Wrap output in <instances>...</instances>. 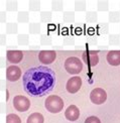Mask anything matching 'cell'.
I'll list each match as a JSON object with an SVG mask.
<instances>
[{"instance_id":"6da1fadb","label":"cell","mask_w":120,"mask_h":123,"mask_svg":"<svg viewBox=\"0 0 120 123\" xmlns=\"http://www.w3.org/2000/svg\"><path fill=\"white\" fill-rule=\"evenodd\" d=\"M56 75L54 71L44 66L27 70L22 77L24 90L31 96H43L54 88Z\"/></svg>"},{"instance_id":"7a4b0ae2","label":"cell","mask_w":120,"mask_h":123,"mask_svg":"<svg viewBox=\"0 0 120 123\" xmlns=\"http://www.w3.org/2000/svg\"><path fill=\"white\" fill-rule=\"evenodd\" d=\"M44 107L51 113H60L64 108V101L57 95H51L44 101Z\"/></svg>"},{"instance_id":"3957f363","label":"cell","mask_w":120,"mask_h":123,"mask_svg":"<svg viewBox=\"0 0 120 123\" xmlns=\"http://www.w3.org/2000/svg\"><path fill=\"white\" fill-rule=\"evenodd\" d=\"M65 69L71 75H78L83 70V63L79 58L70 57L65 62Z\"/></svg>"},{"instance_id":"277c9868","label":"cell","mask_w":120,"mask_h":123,"mask_svg":"<svg viewBox=\"0 0 120 123\" xmlns=\"http://www.w3.org/2000/svg\"><path fill=\"white\" fill-rule=\"evenodd\" d=\"M13 107L18 112H26L30 108V101L28 98L22 95H17L13 98Z\"/></svg>"},{"instance_id":"5b68a950","label":"cell","mask_w":120,"mask_h":123,"mask_svg":"<svg viewBox=\"0 0 120 123\" xmlns=\"http://www.w3.org/2000/svg\"><path fill=\"white\" fill-rule=\"evenodd\" d=\"M90 100L93 104L101 105L107 100V93L102 88H95L90 93Z\"/></svg>"},{"instance_id":"8992f818","label":"cell","mask_w":120,"mask_h":123,"mask_svg":"<svg viewBox=\"0 0 120 123\" xmlns=\"http://www.w3.org/2000/svg\"><path fill=\"white\" fill-rule=\"evenodd\" d=\"M84 63L90 67H95L99 63V55L96 50H85L82 55Z\"/></svg>"},{"instance_id":"52a82bcc","label":"cell","mask_w":120,"mask_h":123,"mask_svg":"<svg viewBox=\"0 0 120 123\" xmlns=\"http://www.w3.org/2000/svg\"><path fill=\"white\" fill-rule=\"evenodd\" d=\"M57 59V53L56 50H40L38 54V60L41 64L44 65H50L54 63Z\"/></svg>"},{"instance_id":"ba28073f","label":"cell","mask_w":120,"mask_h":123,"mask_svg":"<svg viewBox=\"0 0 120 123\" xmlns=\"http://www.w3.org/2000/svg\"><path fill=\"white\" fill-rule=\"evenodd\" d=\"M81 87H82V79L80 77L75 76L68 80L67 85H66V89L69 93L75 94L81 89Z\"/></svg>"},{"instance_id":"9c48e42d","label":"cell","mask_w":120,"mask_h":123,"mask_svg":"<svg viewBox=\"0 0 120 123\" xmlns=\"http://www.w3.org/2000/svg\"><path fill=\"white\" fill-rule=\"evenodd\" d=\"M21 77V70L19 67L11 65L6 69V79L9 82H16Z\"/></svg>"},{"instance_id":"30bf717a","label":"cell","mask_w":120,"mask_h":123,"mask_svg":"<svg viewBox=\"0 0 120 123\" xmlns=\"http://www.w3.org/2000/svg\"><path fill=\"white\" fill-rule=\"evenodd\" d=\"M23 59V53L18 49H8L6 52V60L12 65L19 64Z\"/></svg>"},{"instance_id":"8fae6325","label":"cell","mask_w":120,"mask_h":123,"mask_svg":"<svg viewBox=\"0 0 120 123\" xmlns=\"http://www.w3.org/2000/svg\"><path fill=\"white\" fill-rule=\"evenodd\" d=\"M65 117L69 121H76L80 117V110L76 105H70L65 111Z\"/></svg>"},{"instance_id":"7c38bea8","label":"cell","mask_w":120,"mask_h":123,"mask_svg":"<svg viewBox=\"0 0 120 123\" xmlns=\"http://www.w3.org/2000/svg\"><path fill=\"white\" fill-rule=\"evenodd\" d=\"M107 62L109 65L116 67L120 65V50H110L107 54Z\"/></svg>"},{"instance_id":"4fadbf2b","label":"cell","mask_w":120,"mask_h":123,"mask_svg":"<svg viewBox=\"0 0 120 123\" xmlns=\"http://www.w3.org/2000/svg\"><path fill=\"white\" fill-rule=\"evenodd\" d=\"M44 116L40 113H38V112H34V113L28 116L26 123H44Z\"/></svg>"},{"instance_id":"5bb4252c","label":"cell","mask_w":120,"mask_h":123,"mask_svg":"<svg viewBox=\"0 0 120 123\" xmlns=\"http://www.w3.org/2000/svg\"><path fill=\"white\" fill-rule=\"evenodd\" d=\"M108 20L110 23H118L120 21V12L111 11L108 14Z\"/></svg>"},{"instance_id":"9a60e30c","label":"cell","mask_w":120,"mask_h":123,"mask_svg":"<svg viewBox=\"0 0 120 123\" xmlns=\"http://www.w3.org/2000/svg\"><path fill=\"white\" fill-rule=\"evenodd\" d=\"M18 31V25L14 22H8L6 24V33L7 34H15Z\"/></svg>"},{"instance_id":"2e32d148","label":"cell","mask_w":120,"mask_h":123,"mask_svg":"<svg viewBox=\"0 0 120 123\" xmlns=\"http://www.w3.org/2000/svg\"><path fill=\"white\" fill-rule=\"evenodd\" d=\"M18 9V3L15 0H8L6 1V10L9 12H14L17 11Z\"/></svg>"},{"instance_id":"e0dca14e","label":"cell","mask_w":120,"mask_h":123,"mask_svg":"<svg viewBox=\"0 0 120 123\" xmlns=\"http://www.w3.org/2000/svg\"><path fill=\"white\" fill-rule=\"evenodd\" d=\"M63 20L65 22L72 23L75 21V12L73 11H65L63 14Z\"/></svg>"},{"instance_id":"ac0fdd59","label":"cell","mask_w":120,"mask_h":123,"mask_svg":"<svg viewBox=\"0 0 120 123\" xmlns=\"http://www.w3.org/2000/svg\"><path fill=\"white\" fill-rule=\"evenodd\" d=\"M29 20V13L27 11H20L17 15V21L20 23H27Z\"/></svg>"},{"instance_id":"d6986e66","label":"cell","mask_w":120,"mask_h":123,"mask_svg":"<svg viewBox=\"0 0 120 123\" xmlns=\"http://www.w3.org/2000/svg\"><path fill=\"white\" fill-rule=\"evenodd\" d=\"M28 31L30 34H38L40 32V24L38 22H32L28 25Z\"/></svg>"},{"instance_id":"ffe728a7","label":"cell","mask_w":120,"mask_h":123,"mask_svg":"<svg viewBox=\"0 0 120 123\" xmlns=\"http://www.w3.org/2000/svg\"><path fill=\"white\" fill-rule=\"evenodd\" d=\"M98 20V14L96 11H88L86 13V21L89 23H94Z\"/></svg>"},{"instance_id":"44dd1931","label":"cell","mask_w":120,"mask_h":123,"mask_svg":"<svg viewBox=\"0 0 120 123\" xmlns=\"http://www.w3.org/2000/svg\"><path fill=\"white\" fill-rule=\"evenodd\" d=\"M28 8H29L30 11H33V12L39 11L40 10V2L38 0H30L28 2Z\"/></svg>"},{"instance_id":"7402d4cb","label":"cell","mask_w":120,"mask_h":123,"mask_svg":"<svg viewBox=\"0 0 120 123\" xmlns=\"http://www.w3.org/2000/svg\"><path fill=\"white\" fill-rule=\"evenodd\" d=\"M108 43L110 45H119L120 44V35L119 34H110L108 37Z\"/></svg>"},{"instance_id":"603a6c76","label":"cell","mask_w":120,"mask_h":123,"mask_svg":"<svg viewBox=\"0 0 120 123\" xmlns=\"http://www.w3.org/2000/svg\"><path fill=\"white\" fill-rule=\"evenodd\" d=\"M97 9L98 11H108L109 9V2L106 0H100L97 2Z\"/></svg>"},{"instance_id":"cb8c5ba5","label":"cell","mask_w":120,"mask_h":123,"mask_svg":"<svg viewBox=\"0 0 120 123\" xmlns=\"http://www.w3.org/2000/svg\"><path fill=\"white\" fill-rule=\"evenodd\" d=\"M51 17H53V14L50 11H43L40 12V21L44 23H48L51 20Z\"/></svg>"},{"instance_id":"d4e9b609","label":"cell","mask_w":120,"mask_h":123,"mask_svg":"<svg viewBox=\"0 0 120 123\" xmlns=\"http://www.w3.org/2000/svg\"><path fill=\"white\" fill-rule=\"evenodd\" d=\"M17 43L19 45H27L29 43V37L27 34H18Z\"/></svg>"},{"instance_id":"484cf974","label":"cell","mask_w":120,"mask_h":123,"mask_svg":"<svg viewBox=\"0 0 120 123\" xmlns=\"http://www.w3.org/2000/svg\"><path fill=\"white\" fill-rule=\"evenodd\" d=\"M64 8V2L61 0H54L51 2V9L54 11H62Z\"/></svg>"},{"instance_id":"4316f807","label":"cell","mask_w":120,"mask_h":123,"mask_svg":"<svg viewBox=\"0 0 120 123\" xmlns=\"http://www.w3.org/2000/svg\"><path fill=\"white\" fill-rule=\"evenodd\" d=\"M6 123H21V120L16 114L10 113L6 116Z\"/></svg>"},{"instance_id":"83f0119b","label":"cell","mask_w":120,"mask_h":123,"mask_svg":"<svg viewBox=\"0 0 120 123\" xmlns=\"http://www.w3.org/2000/svg\"><path fill=\"white\" fill-rule=\"evenodd\" d=\"M40 44L41 45H51V43H53V39L50 35H46V34H41L40 35Z\"/></svg>"},{"instance_id":"f1b7e54d","label":"cell","mask_w":120,"mask_h":123,"mask_svg":"<svg viewBox=\"0 0 120 123\" xmlns=\"http://www.w3.org/2000/svg\"><path fill=\"white\" fill-rule=\"evenodd\" d=\"M75 10L76 11H85L86 10V1L83 0H78L75 2Z\"/></svg>"},{"instance_id":"f546056e","label":"cell","mask_w":120,"mask_h":123,"mask_svg":"<svg viewBox=\"0 0 120 123\" xmlns=\"http://www.w3.org/2000/svg\"><path fill=\"white\" fill-rule=\"evenodd\" d=\"M98 31L101 34H107L109 32V25L108 23H100L98 25Z\"/></svg>"},{"instance_id":"4dcf8cb0","label":"cell","mask_w":120,"mask_h":123,"mask_svg":"<svg viewBox=\"0 0 120 123\" xmlns=\"http://www.w3.org/2000/svg\"><path fill=\"white\" fill-rule=\"evenodd\" d=\"M63 43L65 45H74L75 44V38L73 37H64Z\"/></svg>"},{"instance_id":"1f68e13d","label":"cell","mask_w":120,"mask_h":123,"mask_svg":"<svg viewBox=\"0 0 120 123\" xmlns=\"http://www.w3.org/2000/svg\"><path fill=\"white\" fill-rule=\"evenodd\" d=\"M85 123H101V121L96 116H90L85 120Z\"/></svg>"},{"instance_id":"d6a6232c","label":"cell","mask_w":120,"mask_h":123,"mask_svg":"<svg viewBox=\"0 0 120 123\" xmlns=\"http://www.w3.org/2000/svg\"><path fill=\"white\" fill-rule=\"evenodd\" d=\"M88 43H89V44H91V45H96L97 43H98V40H97V37H89L88 38Z\"/></svg>"},{"instance_id":"836d02e7","label":"cell","mask_w":120,"mask_h":123,"mask_svg":"<svg viewBox=\"0 0 120 123\" xmlns=\"http://www.w3.org/2000/svg\"><path fill=\"white\" fill-rule=\"evenodd\" d=\"M6 21V12L0 11V23H4Z\"/></svg>"},{"instance_id":"e575fe53","label":"cell","mask_w":120,"mask_h":123,"mask_svg":"<svg viewBox=\"0 0 120 123\" xmlns=\"http://www.w3.org/2000/svg\"><path fill=\"white\" fill-rule=\"evenodd\" d=\"M6 104L4 102H0V114H4L6 112Z\"/></svg>"},{"instance_id":"d590c367","label":"cell","mask_w":120,"mask_h":123,"mask_svg":"<svg viewBox=\"0 0 120 123\" xmlns=\"http://www.w3.org/2000/svg\"><path fill=\"white\" fill-rule=\"evenodd\" d=\"M5 44H6V35L0 34V45H5Z\"/></svg>"},{"instance_id":"8d00e7d4","label":"cell","mask_w":120,"mask_h":123,"mask_svg":"<svg viewBox=\"0 0 120 123\" xmlns=\"http://www.w3.org/2000/svg\"><path fill=\"white\" fill-rule=\"evenodd\" d=\"M6 67V58L0 57V69L5 68Z\"/></svg>"},{"instance_id":"74e56055","label":"cell","mask_w":120,"mask_h":123,"mask_svg":"<svg viewBox=\"0 0 120 123\" xmlns=\"http://www.w3.org/2000/svg\"><path fill=\"white\" fill-rule=\"evenodd\" d=\"M6 90V81L0 80V91H5Z\"/></svg>"},{"instance_id":"f35d334b","label":"cell","mask_w":120,"mask_h":123,"mask_svg":"<svg viewBox=\"0 0 120 123\" xmlns=\"http://www.w3.org/2000/svg\"><path fill=\"white\" fill-rule=\"evenodd\" d=\"M29 49H39V45H30Z\"/></svg>"},{"instance_id":"ab89813d","label":"cell","mask_w":120,"mask_h":123,"mask_svg":"<svg viewBox=\"0 0 120 123\" xmlns=\"http://www.w3.org/2000/svg\"><path fill=\"white\" fill-rule=\"evenodd\" d=\"M99 48H100L101 49H107V47H99Z\"/></svg>"}]
</instances>
